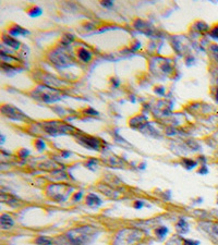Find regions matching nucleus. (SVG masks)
<instances>
[{
  "label": "nucleus",
  "instance_id": "1",
  "mask_svg": "<svg viewBox=\"0 0 218 245\" xmlns=\"http://www.w3.org/2000/svg\"><path fill=\"white\" fill-rule=\"evenodd\" d=\"M68 238L72 244L74 245H83L88 243L89 239L93 238V230L89 227H83L79 229L69 231Z\"/></svg>",
  "mask_w": 218,
  "mask_h": 245
},
{
  "label": "nucleus",
  "instance_id": "2",
  "mask_svg": "<svg viewBox=\"0 0 218 245\" xmlns=\"http://www.w3.org/2000/svg\"><path fill=\"white\" fill-rule=\"evenodd\" d=\"M71 126L67 125V124H63V123H59V122H50L48 124H46V130L48 133L50 134H61V133H65L68 132L69 130H71Z\"/></svg>",
  "mask_w": 218,
  "mask_h": 245
},
{
  "label": "nucleus",
  "instance_id": "3",
  "mask_svg": "<svg viewBox=\"0 0 218 245\" xmlns=\"http://www.w3.org/2000/svg\"><path fill=\"white\" fill-rule=\"evenodd\" d=\"M2 112L4 115L11 118V119H14V120H23L24 119V115L22 113L20 110H18L14 107H11V106H4L2 107Z\"/></svg>",
  "mask_w": 218,
  "mask_h": 245
},
{
  "label": "nucleus",
  "instance_id": "4",
  "mask_svg": "<svg viewBox=\"0 0 218 245\" xmlns=\"http://www.w3.org/2000/svg\"><path fill=\"white\" fill-rule=\"evenodd\" d=\"M203 229L205 231H207L208 233L213 236L214 239L218 240V224H212V222H207V224H203Z\"/></svg>",
  "mask_w": 218,
  "mask_h": 245
},
{
  "label": "nucleus",
  "instance_id": "5",
  "mask_svg": "<svg viewBox=\"0 0 218 245\" xmlns=\"http://www.w3.org/2000/svg\"><path fill=\"white\" fill-rule=\"evenodd\" d=\"M0 222H1V227L4 229H9L13 226V220L10 216L8 215H2L1 216V219H0Z\"/></svg>",
  "mask_w": 218,
  "mask_h": 245
},
{
  "label": "nucleus",
  "instance_id": "6",
  "mask_svg": "<svg viewBox=\"0 0 218 245\" xmlns=\"http://www.w3.org/2000/svg\"><path fill=\"white\" fill-rule=\"evenodd\" d=\"M84 142V145L85 146H87V147L89 148H98V146H99V142H98V140H95V138H91V137H83L82 138Z\"/></svg>",
  "mask_w": 218,
  "mask_h": 245
},
{
  "label": "nucleus",
  "instance_id": "7",
  "mask_svg": "<svg viewBox=\"0 0 218 245\" xmlns=\"http://www.w3.org/2000/svg\"><path fill=\"white\" fill-rule=\"evenodd\" d=\"M86 203H87V205H89V206L100 205V204H101V202H100L99 198L96 197V195H94V194H91V195H88V196H87Z\"/></svg>",
  "mask_w": 218,
  "mask_h": 245
},
{
  "label": "nucleus",
  "instance_id": "8",
  "mask_svg": "<svg viewBox=\"0 0 218 245\" xmlns=\"http://www.w3.org/2000/svg\"><path fill=\"white\" fill-rule=\"evenodd\" d=\"M51 239L46 238V236H40L36 240V243L38 245H50L51 244Z\"/></svg>",
  "mask_w": 218,
  "mask_h": 245
},
{
  "label": "nucleus",
  "instance_id": "9",
  "mask_svg": "<svg viewBox=\"0 0 218 245\" xmlns=\"http://www.w3.org/2000/svg\"><path fill=\"white\" fill-rule=\"evenodd\" d=\"M79 56H80V58L82 59L83 61H85V62H87L89 59H91V54H89V52L86 50V49H81V50H80Z\"/></svg>",
  "mask_w": 218,
  "mask_h": 245
},
{
  "label": "nucleus",
  "instance_id": "10",
  "mask_svg": "<svg viewBox=\"0 0 218 245\" xmlns=\"http://www.w3.org/2000/svg\"><path fill=\"white\" fill-rule=\"evenodd\" d=\"M177 227H178V230L181 232V233H184V232H186L188 231V226H186V221L183 219H181L180 221H179V224H177Z\"/></svg>",
  "mask_w": 218,
  "mask_h": 245
},
{
  "label": "nucleus",
  "instance_id": "11",
  "mask_svg": "<svg viewBox=\"0 0 218 245\" xmlns=\"http://www.w3.org/2000/svg\"><path fill=\"white\" fill-rule=\"evenodd\" d=\"M11 33L15 36V35H20V34H27V31H24V29H22L20 26H17L14 29L11 31Z\"/></svg>",
  "mask_w": 218,
  "mask_h": 245
},
{
  "label": "nucleus",
  "instance_id": "12",
  "mask_svg": "<svg viewBox=\"0 0 218 245\" xmlns=\"http://www.w3.org/2000/svg\"><path fill=\"white\" fill-rule=\"evenodd\" d=\"M166 233H167V229H166V228H160V229L156 230V234H157L158 236H160V238H163Z\"/></svg>",
  "mask_w": 218,
  "mask_h": 245
},
{
  "label": "nucleus",
  "instance_id": "13",
  "mask_svg": "<svg viewBox=\"0 0 218 245\" xmlns=\"http://www.w3.org/2000/svg\"><path fill=\"white\" fill-rule=\"evenodd\" d=\"M184 244H186V245H199V242H194V241H189V240H186V241H184Z\"/></svg>",
  "mask_w": 218,
  "mask_h": 245
},
{
  "label": "nucleus",
  "instance_id": "14",
  "mask_svg": "<svg viewBox=\"0 0 218 245\" xmlns=\"http://www.w3.org/2000/svg\"><path fill=\"white\" fill-rule=\"evenodd\" d=\"M212 36L215 37V38H218V27H216V29L212 32Z\"/></svg>",
  "mask_w": 218,
  "mask_h": 245
},
{
  "label": "nucleus",
  "instance_id": "15",
  "mask_svg": "<svg viewBox=\"0 0 218 245\" xmlns=\"http://www.w3.org/2000/svg\"><path fill=\"white\" fill-rule=\"evenodd\" d=\"M135 207L136 208H141V207H142V203H137L135 205Z\"/></svg>",
  "mask_w": 218,
  "mask_h": 245
},
{
  "label": "nucleus",
  "instance_id": "16",
  "mask_svg": "<svg viewBox=\"0 0 218 245\" xmlns=\"http://www.w3.org/2000/svg\"><path fill=\"white\" fill-rule=\"evenodd\" d=\"M217 97H218V94H217Z\"/></svg>",
  "mask_w": 218,
  "mask_h": 245
}]
</instances>
